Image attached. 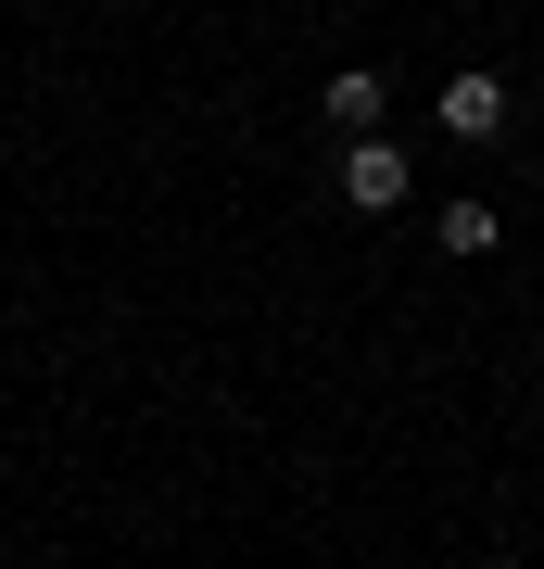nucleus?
Instances as JSON below:
<instances>
[{"label":"nucleus","instance_id":"f257e3e1","mask_svg":"<svg viewBox=\"0 0 544 569\" xmlns=\"http://www.w3.org/2000/svg\"><path fill=\"white\" fill-rule=\"evenodd\" d=\"M405 190H418V178H405L393 140H343V203L355 216H405Z\"/></svg>","mask_w":544,"mask_h":569},{"label":"nucleus","instance_id":"f03ea898","mask_svg":"<svg viewBox=\"0 0 544 569\" xmlns=\"http://www.w3.org/2000/svg\"><path fill=\"white\" fill-rule=\"evenodd\" d=\"M317 114L343 127V140H380V114H393V77H380V63H343V77L317 89Z\"/></svg>","mask_w":544,"mask_h":569},{"label":"nucleus","instance_id":"7ed1b4c3","mask_svg":"<svg viewBox=\"0 0 544 569\" xmlns=\"http://www.w3.org/2000/svg\"><path fill=\"white\" fill-rule=\"evenodd\" d=\"M444 127H456V140H506V77H494V63L444 77Z\"/></svg>","mask_w":544,"mask_h":569},{"label":"nucleus","instance_id":"20e7f679","mask_svg":"<svg viewBox=\"0 0 544 569\" xmlns=\"http://www.w3.org/2000/svg\"><path fill=\"white\" fill-rule=\"evenodd\" d=\"M506 241V216L482 203V190H468V203H444V253H494Z\"/></svg>","mask_w":544,"mask_h":569}]
</instances>
